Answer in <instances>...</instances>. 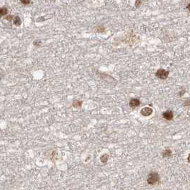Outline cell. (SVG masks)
<instances>
[{"label": "cell", "mask_w": 190, "mask_h": 190, "mask_svg": "<svg viewBox=\"0 0 190 190\" xmlns=\"http://www.w3.org/2000/svg\"><path fill=\"white\" fill-rule=\"evenodd\" d=\"M147 183L150 185H154L159 181V176L157 172H152L147 177Z\"/></svg>", "instance_id": "cell-1"}, {"label": "cell", "mask_w": 190, "mask_h": 190, "mask_svg": "<svg viewBox=\"0 0 190 190\" xmlns=\"http://www.w3.org/2000/svg\"><path fill=\"white\" fill-rule=\"evenodd\" d=\"M169 74V72L168 71H166L165 69H160L157 70V72H156V76L161 79H165L168 77Z\"/></svg>", "instance_id": "cell-2"}, {"label": "cell", "mask_w": 190, "mask_h": 190, "mask_svg": "<svg viewBox=\"0 0 190 190\" xmlns=\"http://www.w3.org/2000/svg\"><path fill=\"white\" fill-rule=\"evenodd\" d=\"M153 112V110L150 107H144L143 109H141V115H143L144 116H150Z\"/></svg>", "instance_id": "cell-3"}, {"label": "cell", "mask_w": 190, "mask_h": 190, "mask_svg": "<svg viewBox=\"0 0 190 190\" xmlns=\"http://www.w3.org/2000/svg\"><path fill=\"white\" fill-rule=\"evenodd\" d=\"M139 105H140L139 99H137V98H132V99H130V101H129V106L131 107H139Z\"/></svg>", "instance_id": "cell-4"}, {"label": "cell", "mask_w": 190, "mask_h": 190, "mask_svg": "<svg viewBox=\"0 0 190 190\" xmlns=\"http://www.w3.org/2000/svg\"><path fill=\"white\" fill-rule=\"evenodd\" d=\"M163 117L166 120H172L173 119V112L172 111H166L163 113Z\"/></svg>", "instance_id": "cell-5"}, {"label": "cell", "mask_w": 190, "mask_h": 190, "mask_svg": "<svg viewBox=\"0 0 190 190\" xmlns=\"http://www.w3.org/2000/svg\"><path fill=\"white\" fill-rule=\"evenodd\" d=\"M172 155V151L170 149H166L162 152V156L164 157H169Z\"/></svg>", "instance_id": "cell-6"}, {"label": "cell", "mask_w": 190, "mask_h": 190, "mask_svg": "<svg viewBox=\"0 0 190 190\" xmlns=\"http://www.w3.org/2000/svg\"><path fill=\"white\" fill-rule=\"evenodd\" d=\"M100 159L101 161V162L103 163H106L109 159V155L107 154H104L103 155H101V157H100Z\"/></svg>", "instance_id": "cell-7"}, {"label": "cell", "mask_w": 190, "mask_h": 190, "mask_svg": "<svg viewBox=\"0 0 190 190\" xmlns=\"http://www.w3.org/2000/svg\"><path fill=\"white\" fill-rule=\"evenodd\" d=\"M82 101H79V100H75L74 101V102H73V107H81V105H82Z\"/></svg>", "instance_id": "cell-8"}, {"label": "cell", "mask_w": 190, "mask_h": 190, "mask_svg": "<svg viewBox=\"0 0 190 190\" xmlns=\"http://www.w3.org/2000/svg\"><path fill=\"white\" fill-rule=\"evenodd\" d=\"M21 23H22V20H21L20 17H16L14 18V25H17V26H19L21 25Z\"/></svg>", "instance_id": "cell-9"}, {"label": "cell", "mask_w": 190, "mask_h": 190, "mask_svg": "<svg viewBox=\"0 0 190 190\" xmlns=\"http://www.w3.org/2000/svg\"><path fill=\"white\" fill-rule=\"evenodd\" d=\"M7 12H8L7 9L5 8V7H2L0 9V15L1 16H4L5 14H7Z\"/></svg>", "instance_id": "cell-10"}, {"label": "cell", "mask_w": 190, "mask_h": 190, "mask_svg": "<svg viewBox=\"0 0 190 190\" xmlns=\"http://www.w3.org/2000/svg\"><path fill=\"white\" fill-rule=\"evenodd\" d=\"M20 1L24 4H29L30 3V0H20Z\"/></svg>", "instance_id": "cell-11"}, {"label": "cell", "mask_w": 190, "mask_h": 190, "mask_svg": "<svg viewBox=\"0 0 190 190\" xmlns=\"http://www.w3.org/2000/svg\"><path fill=\"white\" fill-rule=\"evenodd\" d=\"M141 0H137L136 1V3H135V5H136V7H139V5L141 4Z\"/></svg>", "instance_id": "cell-12"}, {"label": "cell", "mask_w": 190, "mask_h": 190, "mask_svg": "<svg viewBox=\"0 0 190 190\" xmlns=\"http://www.w3.org/2000/svg\"><path fill=\"white\" fill-rule=\"evenodd\" d=\"M6 19L10 21V20H12V16H8L7 17H6Z\"/></svg>", "instance_id": "cell-13"}, {"label": "cell", "mask_w": 190, "mask_h": 190, "mask_svg": "<svg viewBox=\"0 0 190 190\" xmlns=\"http://www.w3.org/2000/svg\"><path fill=\"white\" fill-rule=\"evenodd\" d=\"M187 9H188V10L190 12V3L188 4V6H187Z\"/></svg>", "instance_id": "cell-14"}, {"label": "cell", "mask_w": 190, "mask_h": 190, "mask_svg": "<svg viewBox=\"0 0 190 190\" xmlns=\"http://www.w3.org/2000/svg\"><path fill=\"white\" fill-rule=\"evenodd\" d=\"M188 159V162L190 163V154L188 156V159Z\"/></svg>", "instance_id": "cell-15"}]
</instances>
